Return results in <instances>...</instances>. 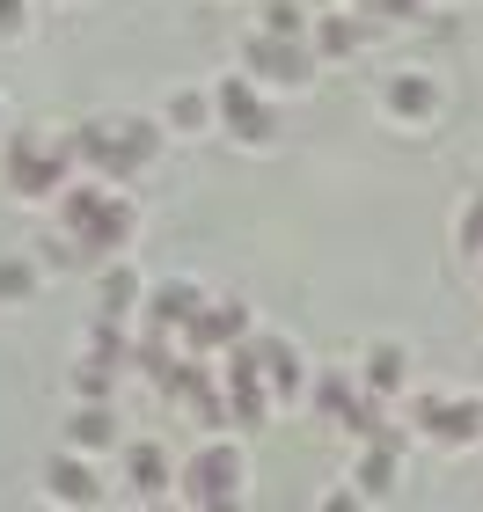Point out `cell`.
Returning a JSON list of instances; mask_svg holds the SVG:
<instances>
[{
    "label": "cell",
    "instance_id": "20",
    "mask_svg": "<svg viewBox=\"0 0 483 512\" xmlns=\"http://www.w3.org/2000/svg\"><path fill=\"white\" fill-rule=\"evenodd\" d=\"M205 125H213V96L205 88H176L161 103V132H205Z\"/></svg>",
    "mask_w": 483,
    "mask_h": 512
},
{
    "label": "cell",
    "instance_id": "28",
    "mask_svg": "<svg viewBox=\"0 0 483 512\" xmlns=\"http://www.w3.org/2000/svg\"><path fill=\"white\" fill-rule=\"evenodd\" d=\"M454 249H462V256H476V264H483V191L462 205V220H454Z\"/></svg>",
    "mask_w": 483,
    "mask_h": 512
},
{
    "label": "cell",
    "instance_id": "8",
    "mask_svg": "<svg viewBox=\"0 0 483 512\" xmlns=\"http://www.w3.org/2000/svg\"><path fill=\"white\" fill-rule=\"evenodd\" d=\"M37 483H44V498H52L59 512H103L110 505V483H103V469L88 454H52Z\"/></svg>",
    "mask_w": 483,
    "mask_h": 512
},
{
    "label": "cell",
    "instance_id": "4",
    "mask_svg": "<svg viewBox=\"0 0 483 512\" xmlns=\"http://www.w3.org/2000/svg\"><path fill=\"white\" fill-rule=\"evenodd\" d=\"M213 118L227 125V139H235V147H271V139H279V110L264 103V88L249 81V74L213 81Z\"/></svg>",
    "mask_w": 483,
    "mask_h": 512
},
{
    "label": "cell",
    "instance_id": "17",
    "mask_svg": "<svg viewBox=\"0 0 483 512\" xmlns=\"http://www.w3.org/2000/svg\"><path fill=\"white\" fill-rule=\"evenodd\" d=\"M381 110L396 125H432V118H440V81H432V74H396L381 88Z\"/></svg>",
    "mask_w": 483,
    "mask_h": 512
},
{
    "label": "cell",
    "instance_id": "10",
    "mask_svg": "<svg viewBox=\"0 0 483 512\" xmlns=\"http://www.w3.org/2000/svg\"><path fill=\"white\" fill-rule=\"evenodd\" d=\"M257 337V315H249V300H213L191 330L176 337V352H191V359H213V352H235V344Z\"/></svg>",
    "mask_w": 483,
    "mask_h": 512
},
{
    "label": "cell",
    "instance_id": "31",
    "mask_svg": "<svg viewBox=\"0 0 483 512\" xmlns=\"http://www.w3.org/2000/svg\"><path fill=\"white\" fill-rule=\"evenodd\" d=\"M366 8H374V15H396V22H403V15H418L425 0H366Z\"/></svg>",
    "mask_w": 483,
    "mask_h": 512
},
{
    "label": "cell",
    "instance_id": "3",
    "mask_svg": "<svg viewBox=\"0 0 483 512\" xmlns=\"http://www.w3.org/2000/svg\"><path fill=\"white\" fill-rule=\"evenodd\" d=\"M410 432L432 439V447H476L483 439V403L476 395L425 388V395H410Z\"/></svg>",
    "mask_w": 483,
    "mask_h": 512
},
{
    "label": "cell",
    "instance_id": "24",
    "mask_svg": "<svg viewBox=\"0 0 483 512\" xmlns=\"http://www.w3.org/2000/svg\"><path fill=\"white\" fill-rule=\"evenodd\" d=\"M30 256H37V271H88V256H81V242H74V235H59V227H44Z\"/></svg>",
    "mask_w": 483,
    "mask_h": 512
},
{
    "label": "cell",
    "instance_id": "30",
    "mask_svg": "<svg viewBox=\"0 0 483 512\" xmlns=\"http://www.w3.org/2000/svg\"><path fill=\"white\" fill-rule=\"evenodd\" d=\"M315 512H366V498L352 491V483H330V491H322V505Z\"/></svg>",
    "mask_w": 483,
    "mask_h": 512
},
{
    "label": "cell",
    "instance_id": "5",
    "mask_svg": "<svg viewBox=\"0 0 483 512\" xmlns=\"http://www.w3.org/2000/svg\"><path fill=\"white\" fill-rule=\"evenodd\" d=\"M66 147H74V169H88L96 183H110V191H125V183L140 176L132 147L118 139V118H81L74 132H66Z\"/></svg>",
    "mask_w": 483,
    "mask_h": 512
},
{
    "label": "cell",
    "instance_id": "16",
    "mask_svg": "<svg viewBox=\"0 0 483 512\" xmlns=\"http://www.w3.org/2000/svg\"><path fill=\"white\" fill-rule=\"evenodd\" d=\"M396 461H403V432L388 425L381 439H366V447H359V461H352V491H359L366 505L388 498V491H396Z\"/></svg>",
    "mask_w": 483,
    "mask_h": 512
},
{
    "label": "cell",
    "instance_id": "12",
    "mask_svg": "<svg viewBox=\"0 0 483 512\" xmlns=\"http://www.w3.org/2000/svg\"><path fill=\"white\" fill-rule=\"evenodd\" d=\"M242 66H249V81H279V88H301V81H315V52H308V44L264 37V30L242 44Z\"/></svg>",
    "mask_w": 483,
    "mask_h": 512
},
{
    "label": "cell",
    "instance_id": "22",
    "mask_svg": "<svg viewBox=\"0 0 483 512\" xmlns=\"http://www.w3.org/2000/svg\"><path fill=\"white\" fill-rule=\"evenodd\" d=\"M352 395H359V388H352V374H344V366H322V374L308 381V403L330 417V425H337L344 410H352Z\"/></svg>",
    "mask_w": 483,
    "mask_h": 512
},
{
    "label": "cell",
    "instance_id": "9",
    "mask_svg": "<svg viewBox=\"0 0 483 512\" xmlns=\"http://www.w3.org/2000/svg\"><path fill=\"white\" fill-rule=\"evenodd\" d=\"M249 352H257V366H264V388H271V410H293V403H308V359L293 352V337H279V330H257L249 337Z\"/></svg>",
    "mask_w": 483,
    "mask_h": 512
},
{
    "label": "cell",
    "instance_id": "27",
    "mask_svg": "<svg viewBox=\"0 0 483 512\" xmlns=\"http://www.w3.org/2000/svg\"><path fill=\"white\" fill-rule=\"evenodd\" d=\"M301 30H308L301 0H264V37H286V44H301Z\"/></svg>",
    "mask_w": 483,
    "mask_h": 512
},
{
    "label": "cell",
    "instance_id": "21",
    "mask_svg": "<svg viewBox=\"0 0 483 512\" xmlns=\"http://www.w3.org/2000/svg\"><path fill=\"white\" fill-rule=\"evenodd\" d=\"M44 293V271L37 256H0V308H22V300Z\"/></svg>",
    "mask_w": 483,
    "mask_h": 512
},
{
    "label": "cell",
    "instance_id": "29",
    "mask_svg": "<svg viewBox=\"0 0 483 512\" xmlns=\"http://www.w3.org/2000/svg\"><path fill=\"white\" fill-rule=\"evenodd\" d=\"M0 37H30V0H0Z\"/></svg>",
    "mask_w": 483,
    "mask_h": 512
},
{
    "label": "cell",
    "instance_id": "11",
    "mask_svg": "<svg viewBox=\"0 0 483 512\" xmlns=\"http://www.w3.org/2000/svg\"><path fill=\"white\" fill-rule=\"evenodd\" d=\"M213 308V293L198 286V278H169V286H147V308H140V330L154 337H183L191 322Z\"/></svg>",
    "mask_w": 483,
    "mask_h": 512
},
{
    "label": "cell",
    "instance_id": "32",
    "mask_svg": "<svg viewBox=\"0 0 483 512\" xmlns=\"http://www.w3.org/2000/svg\"><path fill=\"white\" fill-rule=\"evenodd\" d=\"M147 512H176V505H169V498H154V505H147Z\"/></svg>",
    "mask_w": 483,
    "mask_h": 512
},
{
    "label": "cell",
    "instance_id": "13",
    "mask_svg": "<svg viewBox=\"0 0 483 512\" xmlns=\"http://www.w3.org/2000/svg\"><path fill=\"white\" fill-rule=\"evenodd\" d=\"M125 483H132L140 505L176 498V454L161 447V439H132V447H125Z\"/></svg>",
    "mask_w": 483,
    "mask_h": 512
},
{
    "label": "cell",
    "instance_id": "1",
    "mask_svg": "<svg viewBox=\"0 0 483 512\" xmlns=\"http://www.w3.org/2000/svg\"><path fill=\"white\" fill-rule=\"evenodd\" d=\"M0 183H8V198H22V205H52L66 183H74L66 132H15L8 147H0Z\"/></svg>",
    "mask_w": 483,
    "mask_h": 512
},
{
    "label": "cell",
    "instance_id": "2",
    "mask_svg": "<svg viewBox=\"0 0 483 512\" xmlns=\"http://www.w3.org/2000/svg\"><path fill=\"white\" fill-rule=\"evenodd\" d=\"M249 491V461L235 439H205L198 454H183L176 461V498L183 512H205V505H242Z\"/></svg>",
    "mask_w": 483,
    "mask_h": 512
},
{
    "label": "cell",
    "instance_id": "25",
    "mask_svg": "<svg viewBox=\"0 0 483 512\" xmlns=\"http://www.w3.org/2000/svg\"><path fill=\"white\" fill-rule=\"evenodd\" d=\"M359 52V22L352 15H322L315 22V59H352Z\"/></svg>",
    "mask_w": 483,
    "mask_h": 512
},
{
    "label": "cell",
    "instance_id": "23",
    "mask_svg": "<svg viewBox=\"0 0 483 512\" xmlns=\"http://www.w3.org/2000/svg\"><path fill=\"white\" fill-rule=\"evenodd\" d=\"M66 388L81 403H118V366H96V359H74L66 366Z\"/></svg>",
    "mask_w": 483,
    "mask_h": 512
},
{
    "label": "cell",
    "instance_id": "14",
    "mask_svg": "<svg viewBox=\"0 0 483 512\" xmlns=\"http://www.w3.org/2000/svg\"><path fill=\"white\" fill-rule=\"evenodd\" d=\"M140 308H147V271L132 264V256L103 264V271H96V315H110V322H140Z\"/></svg>",
    "mask_w": 483,
    "mask_h": 512
},
{
    "label": "cell",
    "instance_id": "7",
    "mask_svg": "<svg viewBox=\"0 0 483 512\" xmlns=\"http://www.w3.org/2000/svg\"><path fill=\"white\" fill-rule=\"evenodd\" d=\"M81 256H88V271H103V264H118V256H132V242H140V205H132L125 191H110L96 205V220L81 227Z\"/></svg>",
    "mask_w": 483,
    "mask_h": 512
},
{
    "label": "cell",
    "instance_id": "26",
    "mask_svg": "<svg viewBox=\"0 0 483 512\" xmlns=\"http://www.w3.org/2000/svg\"><path fill=\"white\" fill-rule=\"evenodd\" d=\"M118 139L132 147V161L147 169V161H161V139H169V132H161L154 118H132V110H118Z\"/></svg>",
    "mask_w": 483,
    "mask_h": 512
},
{
    "label": "cell",
    "instance_id": "15",
    "mask_svg": "<svg viewBox=\"0 0 483 512\" xmlns=\"http://www.w3.org/2000/svg\"><path fill=\"white\" fill-rule=\"evenodd\" d=\"M59 439H66V454H118V403H74L66 410V425H59Z\"/></svg>",
    "mask_w": 483,
    "mask_h": 512
},
{
    "label": "cell",
    "instance_id": "6",
    "mask_svg": "<svg viewBox=\"0 0 483 512\" xmlns=\"http://www.w3.org/2000/svg\"><path fill=\"white\" fill-rule=\"evenodd\" d=\"M220 403H227V425H235V432H257L271 417V388H264V366H257L249 344H235L227 366H220Z\"/></svg>",
    "mask_w": 483,
    "mask_h": 512
},
{
    "label": "cell",
    "instance_id": "18",
    "mask_svg": "<svg viewBox=\"0 0 483 512\" xmlns=\"http://www.w3.org/2000/svg\"><path fill=\"white\" fill-rule=\"evenodd\" d=\"M359 388L374 395V403H396V395L410 388V352H403L396 337H388V344H374V352H366V374H359Z\"/></svg>",
    "mask_w": 483,
    "mask_h": 512
},
{
    "label": "cell",
    "instance_id": "19",
    "mask_svg": "<svg viewBox=\"0 0 483 512\" xmlns=\"http://www.w3.org/2000/svg\"><path fill=\"white\" fill-rule=\"evenodd\" d=\"M132 322H110V315H88V344H81V359H96V366H132Z\"/></svg>",
    "mask_w": 483,
    "mask_h": 512
}]
</instances>
